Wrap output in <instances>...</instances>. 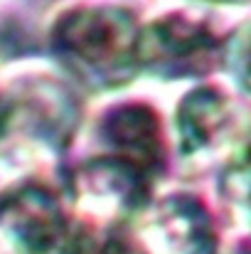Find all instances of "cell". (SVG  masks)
Returning a JSON list of instances; mask_svg holds the SVG:
<instances>
[{"instance_id":"obj_1","label":"cell","mask_w":251,"mask_h":254,"mask_svg":"<svg viewBox=\"0 0 251 254\" xmlns=\"http://www.w3.org/2000/svg\"><path fill=\"white\" fill-rule=\"evenodd\" d=\"M141 27L121 5H77L57 17L52 52L86 86H118L138 67Z\"/></svg>"},{"instance_id":"obj_2","label":"cell","mask_w":251,"mask_h":254,"mask_svg":"<svg viewBox=\"0 0 251 254\" xmlns=\"http://www.w3.org/2000/svg\"><path fill=\"white\" fill-rule=\"evenodd\" d=\"M84 227L45 188L0 197V254H82Z\"/></svg>"},{"instance_id":"obj_3","label":"cell","mask_w":251,"mask_h":254,"mask_svg":"<svg viewBox=\"0 0 251 254\" xmlns=\"http://www.w3.org/2000/svg\"><path fill=\"white\" fill-rule=\"evenodd\" d=\"M151 175L118 156H101L84 163L69 180L72 205L82 227L106 232L118 230L133 212L143 210Z\"/></svg>"},{"instance_id":"obj_4","label":"cell","mask_w":251,"mask_h":254,"mask_svg":"<svg viewBox=\"0 0 251 254\" xmlns=\"http://www.w3.org/2000/svg\"><path fill=\"white\" fill-rule=\"evenodd\" d=\"M177 153L192 168H207L219 158L242 151V109L229 94L214 86L192 89L175 114Z\"/></svg>"},{"instance_id":"obj_5","label":"cell","mask_w":251,"mask_h":254,"mask_svg":"<svg viewBox=\"0 0 251 254\" xmlns=\"http://www.w3.org/2000/svg\"><path fill=\"white\" fill-rule=\"evenodd\" d=\"M222 55L224 47L214 32L182 12H170L141 27L138 67L151 74L170 79L204 74Z\"/></svg>"},{"instance_id":"obj_6","label":"cell","mask_w":251,"mask_h":254,"mask_svg":"<svg viewBox=\"0 0 251 254\" xmlns=\"http://www.w3.org/2000/svg\"><path fill=\"white\" fill-rule=\"evenodd\" d=\"M138 245L146 254H214L217 232L207 207L192 195H170L146 210Z\"/></svg>"},{"instance_id":"obj_7","label":"cell","mask_w":251,"mask_h":254,"mask_svg":"<svg viewBox=\"0 0 251 254\" xmlns=\"http://www.w3.org/2000/svg\"><path fill=\"white\" fill-rule=\"evenodd\" d=\"M99 136L111 156L123 158L151 178L165 163L163 126L158 114L146 104L131 101L108 109L99 124Z\"/></svg>"},{"instance_id":"obj_8","label":"cell","mask_w":251,"mask_h":254,"mask_svg":"<svg viewBox=\"0 0 251 254\" xmlns=\"http://www.w3.org/2000/svg\"><path fill=\"white\" fill-rule=\"evenodd\" d=\"M227 197L242 212V217L251 227V141L242 146V151L229 161L227 173L222 178Z\"/></svg>"},{"instance_id":"obj_9","label":"cell","mask_w":251,"mask_h":254,"mask_svg":"<svg viewBox=\"0 0 251 254\" xmlns=\"http://www.w3.org/2000/svg\"><path fill=\"white\" fill-rule=\"evenodd\" d=\"M222 60L237 79V84L251 94V17L244 25H239L227 40Z\"/></svg>"},{"instance_id":"obj_10","label":"cell","mask_w":251,"mask_h":254,"mask_svg":"<svg viewBox=\"0 0 251 254\" xmlns=\"http://www.w3.org/2000/svg\"><path fill=\"white\" fill-rule=\"evenodd\" d=\"M82 254H146V250L141 245H133L128 237L118 235V230L96 232L84 227Z\"/></svg>"},{"instance_id":"obj_11","label":"cell","mask_w":251,"mask_h":254,"mask_svg":"<svg viewBox=\"0 0 251 254\" xmlns=\"http://www.w3.org/2000/svg\"><path fill=\"white\" fill-rule=\"evenodd\" d=\"M222 2H224V0H222Z\"/></svg>"}]
</instances>
